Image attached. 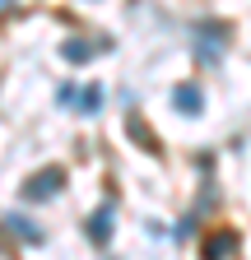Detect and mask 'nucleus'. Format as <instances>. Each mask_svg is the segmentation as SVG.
<instances>
[{"label": "nucleus", "mask_w": 251, "mask_h": 260, "mask_svg": "<svg viewBox=\"0 0 251 260\" xmlns=\"http://www.w3.org/2000/svg\"><path fill=\"white\" fill-rule=\"evenodd\" d=\"M51 186H60V168H47L42 177H33V181H28V195H33V200H47Z\"/></svg>", "instance_id": "obj_1"}, {"label": "nucleus", "mask_w": 251, "mask_h": 260, "mask_svg": "<svg viewBox=\"0 0 251 260\" xmlns=\"http://www.w3.org/2000/svg\"><path fill=\"white\" fill-rule=\"evenodd\" d=\"M233 251H237V237H233V233H218V237L205 242V255H209V260H228Z\"/></svg>", "instance_id": "obj_2"}, {"label": "nucleus", "mask_w": 251, "mask_h": 260, "mask_svg": "<svg viewBox=\"0 0 251 260\" xmlns=\"http://www.w3.org/2000/svg\"><path fill=\"white\" fill-rule=\"evenodd\" d=\"M177 107H181V112H200V88H196V84H181V88H177Z\"/></svg>", "instance_id": "obj_3"}]
</instances>
